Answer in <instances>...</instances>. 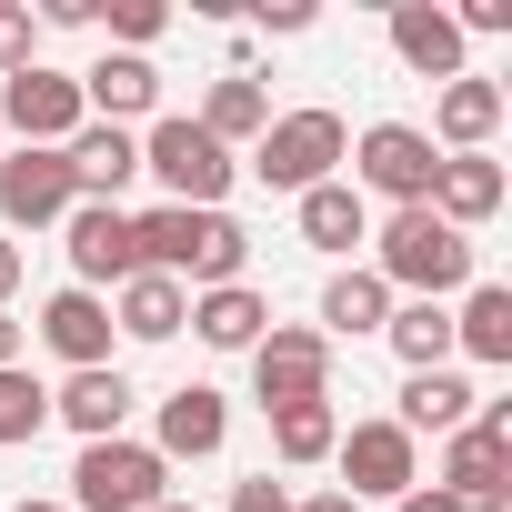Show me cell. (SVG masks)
I'll list each match as a JSON object with an SVG mask.
<instances>
[{"label": "cell", "mask_w": 512, "mask_h": 512, "mask_svg": "<svg viewBox=\"0 0 512 512\" xmlns=\"http://www.w3.org/2000/svg\"><path fill=\"white\" fill-rule=\"evenodd\" d=\"M131 241H141V272H161V282H181V292H221V282H241V262H251V231H241L231 211H181V201L131 211Z\"/></svg>", "instance_id": "cell-1"}, {"label": "cell", "mask_w": 512, "mask_h": 512, "mask_svg": "<svg viewBox=\"0 0 512 512\" xmlns=\"http://www.w3.org/2000/svg\"><path fill=\"white\" fill-rule=\"evenodd\" d=\"M372 251H382V292H412V302H442V292H472V231H452V221H432L422 201L412 211H392L382 231H372Z\"/></svg>", "instance_id": "cell-2"}, {"label": "cell", "mask_w": 512, "mask_h": 512, "mask_svg": "<svg viewBox=\"0 0 512 512\" xmlns=\"http://www.w3.org/2000/svg\"><path fill=\"white\" fill-rule=\"evenodd\" d=\"M342 161H352V131H342V111H272V131L251 141V171H262L272 191H322V181H342Z\"/></svg>", "instance_id": "cell-3"}, {"label": "cell", "mask_w": 512, "mask_h": 512, "mask_svg": "<svg viewBox=\"0 0 512 512\" xmlns=\"http://www.w3.org/2000/svg\"><path fill=\"white\" fill-rule=\"evenodd\" d=\"M141 171H151L181 211H221V191H231V171H241V161H231L191 111H161V121L141 131Z\"/></svg>", "instance_id": "cell-4"}, {"label": "cell", "mask_w": 512, "mask_h": 512, "mask_svg": "<svg viewBox=\"0 0 512 512\" xmlns=\"http://www.w3.org/2000/svg\"><path fill=\"white\" fill-rule=\"evenodd\" d=\"M151 502H171V462L151 442H81L71 512H151Z\"/></svg>", "instance_id": "cell-5"}, {"label": "cell", "mask_w": 512, "mask_h": 512, "mask_svg": "<svg viewBox=\"0 0 512 512\" xmlns=\"http://www.w3.org/2000/svg\"><path fill=\"white\" fill-rule=\"evenodd\" d=\"M81 121H91V111H81V71L31 61V71H11V81H0V141L21 131V151H61Z\"/></svg>", "instance_id": "cell-6"}, {"label": "cell", "mask_w": 512, "mask_h": 512, "mask_svg": "<svg viewBox=\"0 0 512 512\" xmlns=\"http://www.w3.org/2000/svg\"><path fill=\"white\" fill-rule=\"evenodd\" d=\"M251 392H262V412H282V402H332V342L302 332V322H272L262 342H251Z\"/></svg>", "instance_id": "cell-7"}, {"label": "cell", "mask_w": 512, "mask_h": 512, "mask_svg": "<svg viewBox=\"0 0 512 512\" xmlns=\"http://www.w3.org/2000/svg\"><path fill=\"white\" fill-rule=\"evenodd\" d=\"M352 191H382L392 211H412V201H432V171H442V151L412 131V121H372L362 141H352Z\"/></svg>", "instance_id": "cell-8"}, {"label": "cell", "mask_w": 512, "mask_h": 512, "mask_svg": "<svg viewBox=\"0 0 512 512\" xmlns=\"http://www.w3.org/2000/svg\"><path fill=\"white\" fill-rule=\"evenodd\" d=\"M332 462H342L352 502H402V492L422 482V442H412L402 422H352V432L332 442Z\"/></svg>", "instance_id": "cell-9"}, {"label": "cell", "mask_w": 512, "mask_h": 512, "mask_svg": "<svg viewBox=\"0 0 512 512\" xmlns=\"http://www.w3.org/2000/svg\"><path fill=\"white\" fill-rule=\"evenodd\" d=\"M61 231H71L61 251H71V282H81V292H121V282L141 272V241H131V211H121V201H71Z\"/></svg>", "instance_id": "cell-10"}, {"label": "cell", "mask_w": 512, "mask_h": 512, "mask_svg": "<svg viewBox=\"0 0 512 512\" xmlns=\"http://www.w3.org/2000/svg\"><path fill=\"white\" fill-rule=\"evenodd\" d=\"M71 161L61 151H0V221L11 231H51V221H71Z\"/></svg>", "instance_id": "cell-11"}, {"label": "cell", "mask_w": 512, "mask_h": 512, "mask_svg": "<svg viewBox=\"0 0 512 512\" xmlns=\"http://www.w3.org/2000/svg\"><path fill=\"white\" fill-rule=\"evenodd\" d=\"M81 111H91V121H111V131H131V121H151V111H161V71H151L141 51H101V61L81 71Z\"/></svg>", "instance_id": "cell-12"}, {"label": "cell", "mask_w": 512, "mask_h": 512, "mask_svg": "<svg viewBox=\"0 0 512 512\" xmlns=\"http://www.w3.org/2000/svg\"><path fill=\"white\" fill-rule=\"evenodd\" d=\"M502 191H512V181H502V161H492V151H442V171H432V201H422V211H432V221H452V231H482V221L502 211Z\"/></svg>", "instance_id": "cell-13"}, {"label": "cell", "mask_w": 512, "mask_h": 512, "mask_svg": "<svg viewBox=\"0 0 512 512\" xmlns=\"http://www.w3.org/2000/svg\"><path fill=\"white\" fill-rule=\"evenodd\" d=\"M61 161H71V191H81V201H121V191H131V171H141V131L81 121V131L61 141Z\"/></svg>", "instance_id": "cell-14"}, {"label": "cell", "mask_w": 512, "mask_h": 512, "mask_svg": "<svg viewBox=\"0 0 512 512\" xmlns=\"http://www.w3.org/2000/svg\"><path fill=\"white\" fill-rule=\"evenodd\" d=\"M231 442V402L211 392V382H181V392H161V462H211Z\"/></svg>", "instance_id": "cell-15"}, {"label": "cell", "mask_w": 512, "mask_h": 512, "mask_svg": "<svg viewBox=\"0 0 512 512\" xmlns=\"http://www.w3.org/2000/svg\"><path fill=\"white\" fill-rule=\"evenodd\" d=\"M502 131V81H482V71H462V81H442L432 91V151H482Z\"/></svg>", "instance_id": "cell-16"}, {"label": "cell", "mask_w": 512, "mask_h": 512, "mask_svg": "<svg viewBox=\"0 0 512 512\" xmlns=\"http://www.w3.org/2000/svg\"><path fill=\"white\" fill-rule=\"evenodd\" d=\"M41 342H51L71 372H101V362H111V302H101V292H81V282H71V292H51V302H41Z\"/></svg>", "instance_id": "cell-17"}, {"label": "cell", "mask_w": 512, "mask_h": 512, "mask_svg": "<svg viewBox=\"0 0 512 512\" xmlns=\"http://www.w3.org/2000/svg\"><path fill=\"white\" fill-rule=\"evenodd\" d=\"M51 422H71L81 442H121V422H131V382L101 362V372H71L61 392H51Z\"/></svg>", "instance_id": "cell-18"}, {"label": "cell", "mask_w": 512, "mask_h": 512, "mask_svg": "<svg viewBox=\"0 0 512 512\" xmlns=\"http://www.w3.org/2000/svg\"><path fill=\"white\" fill-rule=\"evenodd\" d=\"M392 51L422 81H462V31H452V11H432V0H402L392 11Z\"/></svg>", "instance_id": "cell-19"}, {"label": "cell", "mask_w": 512, "mask_h": 512, "mask_svg": "<svg viewBox=\"0 0 512 512\" xmlns=\"http://www.w3.org/2000/svg\"><path fill=\"white\" fill-rule=\"evenodd\" d=\"M191 332L211 342V352H251L272 332V302L251 292V282H221V292H191Z\"/></svg>", "instance_id": "cell-20"}, {"label": "cell", "mask_w": 512, "mask_h": 512, "mask_svg": "<svg viewBox=\"0 0 512 512\" xmlns=\"http://www.w3.org/2000/svg\"><path fill=\"white\" fill-rule=\"evenodd\" d=\"M181 322H191V292L161 282V272H131V282L111 292V332H131V342H171Z\"/></svg>", "instance_id": "cell-21"}, {"label": "cell", "mask_w": 512, "mask_h": 512, "mask_svg": "<svg viewBox=\"0 0 512 512\" xmlns=\"http://www.w3.org/2000/svg\"><path fill=\"white\" fill-rule=\"evenodd\" d=\"M472 402H482V392L442 362V372H412V382H402V412H392V422H402L412 442H422V432H442V442H452V432L472 422Z\"/></svg>", "instance_id": "cell-22"}, {"label": "cell", "mask_w": 512, "mask_h": 512, "mask_svg": "<svg viewBox=\"0 0 512 512\" xmlns=\"http://www.w3.org/2000/svg\"><path fill=\"white\" fill-rule=\"evenodd\" d=\"M191 121H201L221 151H231V141H262V131H272V91L251 81V71H221V81H211V101H201Z\"/></svg>", "instance_id": "cell-23"}, {"label": "cell", "mask_w": 512, "mask_h": 512, "mask_svg": "<svg viewBox=\"0 0 512 512\" xmlns=\"http://www.w3.org/2000/svg\"><path fill=\"white\" fill-rule=\"evenodd\" d=\"M392 322V292H382V272H332V292H322V342H362V332H382Z\"/></svg>", "instance_id": "cell-24"}, {"label": "cell", "mask_w": 512, "mask_h": 512, "mask_svg": "<svg viewBox=\"0 0 512 512\" xmlns=\"http://www.w3.org/2000/svg\"><path fill=\"white\" fill-rule=\"evenodd\" d=\"M452 352H472V362H512V292L502 282H472L462 292V312H452Z\"/></svg>", "instance_id": "cell-25"}, {"label": "cell", "mask_w": 512, "mask_h": 512, "mask_svg": "<svg viewBox=\"0 0 512 512\" xmlns=\"http://www.w3.org/2000/svg\"><path fill=\"white\" fill-rule=\"evenodd\" d=\"M302 241H312V251H352V241H372V201H362L352 181L302 191Z\"/></svg>", "instance_id": "cell-26"}, {"label": "cell", "mask_w": 512, "mask_h": 512, "mask_svg": "<svg viewBox=\"0 0 512 512\" xmlns=\"http://www.w3.org/2000/svg\"><path fill=\"white\" fill-rule=\"evenodd\" d=\"M382 342H392L412 372H442V362H452V312H442V302H392Z\"/></svg>", "instance_id": "cell-27"}, {"label": "cell", "mask_w": 512, "mask_h": 512, "mask_svg": "<svg viewBox=\"0 0 512 512\" xmlns=\"http://www.w3.org/2000/svg\"><path fill=\"white\" fill-rule=\"evenodd\" d=\"M332 442H342V412H332V402H282V412H272V452H282L292 472L332 462Z\"/></svg>", "instance_id": "cell-28"}, {"label": "cell", "mask_w": 512, "mask_h": 512, "mask_svg": "<svg viewBox=\"0 0 512 512\" xmlns=\"http://www.w3.org/2000/svg\"><path fill=\"white\" fill-rule=\"evenodd\" d=\"M41 422H51V382H31L21 362L0 372V452L11 442H41Z\"/></svg>", "instance_id": "cell-29"}, {"label": "cell", "mask_w": 512, "mask_h": 512, "mask_svg": "<svg viewBox=\"0 0 512 512\" xmlns=\"http://www.w3.org/2000/svg\"><path fill=\"white\" fill-rule=\"evenodd\" d=\"M101 31H121L131 51H151V41L171 31V11H161V0H101Z\"/></svg>", "instance_id": "cell-30"}, {"label": "cell", "mask_w": 512, "mask_h": 512, "mask_svg": "<svg viewBox=\"0 0 512 512\" xmlns=\"http://www.w3.org/2000/svg\"><path fill=\"white\" fill-rule=\"evenodd\" d=\"M31 71V0H0V81Z\"/></svg>", "instance_id": "cell-31"}, {"label": "cell", "mask_w": 512, "mask_h": 512, "mask_svg": "<svg viewBox=\"0 0 512 512\" xmlns=\"http://www.w3.org/2000/svg\"><path fill=\"white\" fill-rule=\"evenodd\" d=\"M231 512H292V482H272V472H251V482H231Z\"/></svg>", "instance_id": "cell-32"}, {"label": "cell", "mask_w": 512, "mask_h": 512, "mask_svg": "<svg viewBox=\"0 0 512 512\" xmlns=\"http://www.w3.org/2000/svg\"><path fill=\"white\" fill-rule=\"evenodd\" d=\"M452 31H462V41H472V31H512V0H462Z\"/></svg>", "instance_id": "cell-33"}, {"label": "cell", "mask_w": 512, "mask_h": 512, "mask_svg": "<svg viewBox=\"0 0 512 512\" xmlns=\"http://www.w3.org/2000/svg\"><path fill=\"white\" fill-rule=\"evenodd\" d=\"M11 292H21V241L0 231V312H11Z\"/></svg>", "instance_id": "cell-34"}, {"label": "cell", "mask_w": 512, "mask_h": 512, "mask_svg": "<svg viewBox=\"0 0 512 512\" xmlns=\"http://www.w3.org/2000/svg\"><path fill=\"white\" fill-rule=\"evenodd\" d=\"M402 512H452V492H422V482H412V492H402Z\"/></svg>", "instance_id": "cell-35"}, {"label": "cell", "mask_w": 512, "mask_h": 512, "mask_svg": "<svg viewBox=\"0 0 512 512\" xmlns=\"http://www.w3.org/2000/svg\"><path fill=\"white\" fill-rule=\"evenodd\" d=\"M292 512H362L352 492H312V502H292Z\"/></svg>", "instance_id": "cell-36"}, {"label": "cell", "mask_w": 512, "mask_h": 512, "mask_svg": "<svg viewBox=\"0 0 512 512\" xmlns=\"http://www.w3.org/2000/svg\"><path fill=\"white\" fill-rule=\"evenodd\" d=\"M11 362H21V322H11V312H0V372H11Z\"/></svg>", "instance_id": "cell-37"}, {"label": "cell", "mask_w": 512, "mask_h": 512, "mask_svg": "<svg viewBox=\"0 0 512 512\" xmlns=\"http://www.w3.org/2000/svg\"><path fill=\"white\" fill-rule=\"evenodd\" d=\"M11 512H71V502H31V492H21V502H11Z\"/></svg>", "instance_id": "cell-38"}, {"label": "cell", "mask_w": 512, "mask_h": 512, "mask_svg": "<svg viewBox=\"0 0 512 512\" xmlns=\"http://www.w3.org/2000/svg\"><path fill=\"white\" fill-rule=\"evenodd\" d=\"M151 512H201V502H151Z\"/></svg>", "instance_id": "cell-39"}]
</instances>
